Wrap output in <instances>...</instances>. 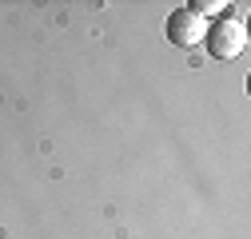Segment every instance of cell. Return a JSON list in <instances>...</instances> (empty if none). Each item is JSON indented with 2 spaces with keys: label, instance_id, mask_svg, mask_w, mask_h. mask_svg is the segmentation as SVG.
Returning <instances> with one entry per match:
<instances>
[{
  "label": "cell",
  "instance_id": "7a4b0ae2",
  "mask_svg": "<svg viewBox=\"0 0 251 239\" xmlns=\"http://www.w3.org/2000/svg\"><path fill=\"white\" fill-rule=\"evenodd\" d=\"M203 36H207V24H203V16H200L196 8H179V12L168 16V40H172V44L192 48V44H200Z\"/></svg>",
  "mask_w": 251,
  "mask_h": 239
},
{
  "label": "cell",
  "instance_id": "6da1fadb",
  "mask_svg": "<svg viewBox=\"0 0 251 239\" xmlns=\"http://www.w3.org/2000/svg\"><path fill=\"white\" fill-rule=\"evenodd\" d=\"M207 52L215 56V60H235L239 52H243V44H247V32H243V20L235 16V20H219L215 28H207Z\"/></svg>",
  "mask_w": 251,
  "mask_h": 239
}]
</instances>
